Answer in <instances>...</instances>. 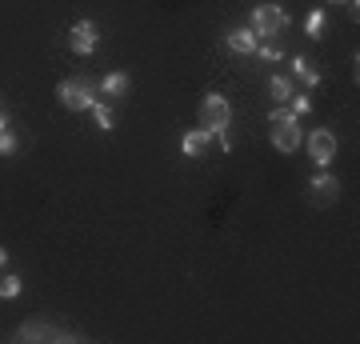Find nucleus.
<instances>
[{"instance_id": "obj_5", "label": "nucleus", "mask_w": 360, "mask_h": 344, "mask_svg": "<svg viewBox=\"0 0 360 344\" xmlns=\"http://www.w3.org/2000/svg\"><path fill=\"white\" fill-rule=\"evenodd\" d=\"M68 44H72V52H77V56H92V52H96V44H101V32H96V25H92V20H77V25H72V32H68Z\"/></svg>"}, {"instance_id": "obj_15", "label": "nucleus", "mask_w": 360, "mask_h": 344, "mask_svg": "<svg viewBox=\"0 0 360 344\" xmlns=\"http://www.w3.org/2000/svg\"><path fill=\"white\" fill-rule=\"evenodd\" d=\"M269 92H272L281 104H288V96H292V80H288V77H272V80H269Z\"/></svg>"}, {"instance_id": "obj_3", "label": "nucleus", "mask_w": 360, "mask_h": 344, "mask_svg": "<svg viewBox=\"0 0 360 344\" xmlns=\"http://www.w3.org/2000/svg\"><path fill=\"white\" fill-rule=\"evenodd\" d=\"M284 28H288V13H284L281 4H260L257 13H252V32L257 37H281Z\"/></svg>"}, {"instance_id": "obj_7", "label": "nucleus", "mask_w": 360, "mask_h": 344, "mask_svg": "<svg viewBox=\"0 0 360 344\" xmlns=\"http://www.w3.org/2000/svg\"><path fill=\"white\" fill-rule=\"evenodd\" d=\"M336 196H340V180L328 177V172L321 168V172L312 177V184H309V200H312V204H321V208H324V204H333Z\"/></svg>"}, {"instance_id": "obj_14", "label": "nucleus", "mask_w": 360, "mask_h": 344, "mask_svg": "<svg viewBox=\"0 0 360 344\" xmlns=\"http://www.w3.org/2000/svg\"><path fill=\"white\" fill-rule=\"evenodd\" d=\"M257 52L264 56V60H281V56H284V49L276 44V37H260L257 40Z\"/></svg>"}, {"instance_id": "obj_9", "label": "nucleus", "mask_w": 360, "mask_h": 344, "mask_svg": "<svg viewBox=\"0 0 360 344\" xmlns=\"http://www.w3.org/2000/svg\"><path fill=\"white\" fill-rule=\"evenodd\" d=\"M212 141H217V132H208V128H193V132H184L180 153H184V156H205Z\"/></svg>"}, {"instance_id": "obj_16", "label": "nucleus", "mask_w": 360, "mask_h": 344, "mask_svg": "<svg viewBox=\"0 0 360 344\" xmlns=\"http://www.w3.org/2000/svg\"><path fill=\"white\" fill-rule=\"evenodd\" d=\"M20 288H25V284H20V276H4V281H0V300H16V296H20Z\"/></svg>"}, {"instance_id": "obj_1", "label": "nucleus", "mask_w": 360, "mask_h": 344, "mask_svg": "<svg viewBox=\"0 0 360 344\" xmlns=\"http://www.w3.org/2000/svg\"><path fill=\"white\" fill-rule=\"evenodd\" d=\"M56 101L65 104V108H72V113H84V108L96 104V84L89 77H68L56 84Z\"/></svg>"}, {"instance_id": "obj_4", "label": "nucleus", "mask_w": 360, "mask_h": 344, "mask_svg": "<svg viewBox=\"0 0 360 344\" xmlns=\"http://www.w3.org/2000/svg\"><path fill=\"white\" fill-rule=\"evenodd\" d=\"M16 340H80V332H68V329H52V324H44V320H28V324H20V332H16Z\"/></svg>"}, {"instance_id": "obj_6", "label": "nucleus", "mask_w": 360, "mask_h": 344, "mask_svg": "<svg viewBox=\"0 0 360 344\" xmlns=\"http://www.w3.org/2000/svg\"><path fill=\"white\" fill-rule=\"evenodd\" d=\"M309 153L312 160H316V168H328L333 165V156H336V136H333V128H316L309 136Z\"/></svg>"}, {"instance_id": "obj_13", "label": "nucleus", "mask_w": 360, "mask_h": 344, "mask_svg": "<svg viewBox=\"0 0 360 344\" xmlns=\"http://www.w3.org/2000/svg\"><path fill=\"white\" fill-rule=\"evenodd\" d=\"M89 113H92V120H96V128H101V132H112L116 116H112V108H108V104H101V101H96V104L89 108Z\"/></svg>"}, {"instance_id": "obj_22", "label": "nucleus", "mask_w": 360, "mask_h": 344, "mask_svg": "<svg viewBox=\"0 0 360 344\" xmlns=\"http://www.w3.org/2000/svg\"><path fill=\"white\" fill-rule=\"evenodd\" d=\"M4 128H8V113H4V108H0V132H4Z\"/></svg>"}, {"instance_id": "obj_8", "label": "nucleus", "mask_w": 360, "mask_h": 344, "mask_svg": "<svg viewBox=\"0 0 360 344\" xmlns=\"http://www.w3.org/2000/svg\"><path fill=\"white\" fill-rule=\"evenodd\" d=\"M300 120H292V125H272V148L284 156H292L296 148H300Z\"/></svg>"}, {"instance_id": "obj_18", "label": "nucleus", "mask_w": 360, "mask_h": 344, "mask_svg": "<svg viewBox=\"0 0 360 344\" xmlns=\"http://www.w3.org/2000/svg\"><path fill=\"white\" fill-rule=\"evenodd\" d=\"M324 28H328L324 13H309V37H312V40H321V37H324Z\"/></svg>"}, {"instance_id": "obj_17", "label": "nucleus", "mask_w": 360, "mask_h": 344, "mask_svg": "<svg viewBox=\"0 0 360 344\" xmlns=\"http://www.w3.org/2000/svg\"><path fill=\"white\" fill-rule=\"evenodd\" d=\"M292 120H300V116H296L288 104H281V108H272L269 113V125H292Z\"/></svg>"}, {"instance_id": "obj_19", "label": "nucleus", "mask_w": 360, "mask_h": 344, "mask_svg": "<svg viewBox=\"0 0 360 344\" xmlns=\"http://www.w3.org/2000/svg\"><path fill=\"white\" fill-rule=\"evenodd\" d=\"M288 101H292V104H288V108H292L296 116H304V113H309V108H312V101H309V96H300V92H292Z\"/></svg>"}, {"instance_id": "obj_11", "label": "nucleus", "mask_w": 360, "mask_h": 344, "mask_svg": "<svg viewBox=\"0 0 360 344\" xmlns=\"http://www.w3.org/2000/svg\"><path fill=\"white\" fill-rule=\"evenodd\" d=\"M101 96H112V101L129 96V72H108L101 80Z\"/></svg>"}, {"instance_id": "obj_10", "label": "nucleus", "mask_w": 360, "mask_h": 344, "mask_svg": "<svg viewBox=\"0 0 360 344\" xmlns=\"http://www.w3.org/2000/svg\"><path fill=\"white\" fill-rule=\"evenodd\" d=\"M257 32H252V28H229V32H224V44H229L232 52H236V56H248V52H257Z\"/></svg>"}, {"instance_id": "obj_12", "label": "nucleus", "mask_w": 360, "mask_h": 344, "mask_svg": "<svg viewBox=\"0 0 360 344\" xmlns=\"http://www.w3.org/2000/svg\"><path fill=\"white\" fill-rule=\"evenodd\" d=\"M292 72H296L300 80H304L309 89H312V84H321V72L312 68V60H309V56H292Z\"/></svg>"}, {"instance_id": "obj_2", "label": "nucleus", "mask_w": 360, "mask_h": 344, "mask_svg": "<svg viewBox=\"0 0 360 344\" xmlns=\"http://www.w3.org/2000/svg\"><path fill=\"white\" fill-rule=\"evenodd\" d=\"M196 116H200V128H208V132H224V128L232 125V104L220 96V92H208L205 101H200V108H196Z\"/></svg>"}, {"instance_id": "obj_20", "label": "nucleus", "mask_w": 360, "mask_h": 344, "mask_svg": "<svg viewBox=\"0 0 360 344\" xmlns=\"http://www.w3.org/2000/svg\"><path fill=\"white\" fill-rule=\"evenodd\" d=\"M13 153H16V136L4 128V132H0V156H13Z\"/></svg>"}, {"instance_id": "obj_23", "label": "nucleus", "mask_w": 360, "mask_h": 344, "mask_svg": "<svg viewBox=\"0 0 360 344\" xmlns=\"http://www.w3.org/2000/svg\"><path fill=\"white\" fill-rule=\"evenodd\" d=\"M4 260H8V253H4V248H0V268H4Z\"/></svg>"}, {"instance_id": "obj_21", "label": "nucleus", "mask_w": 360, "mask_h": 344, "mask_svg": "<svg viewBox=\"0 0 360 344\" xmlns=\"http://www.w3.org/2000/svg\"><path fill=\"white\" fill-rule=\"evenodd\" d=\"M333 4H348V8H352V16H356V0H333Z\"/></svg>"}]
</instances>
